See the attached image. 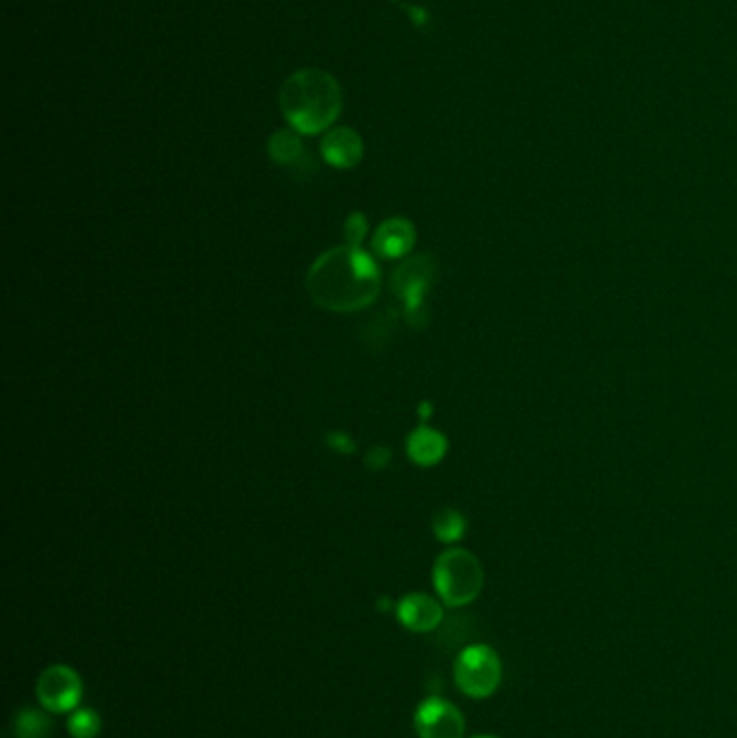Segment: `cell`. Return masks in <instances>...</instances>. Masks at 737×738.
Here are the masks:
<instances>
[{"label":"cell","instance_id":"1","mask_svg":"<svg viewBox=\"0 0 737 738\" xmlns=\"http://www.w3.org/2000/svg\"><path fill=\"white\" fill-rule=\"evenodd\" d=\"M378 289V266L360 246H338L309 268V296L329 311H360L376 298Z\"/></svg>","mask_w":737,"mask_h":738},{"label":"cell","instance_id":"2","mask_svg":"<svg viewBox=\"0 0 737 738\" xmlns=\"http://www.w3.org/2000/svg\"><path fill=\"white\" fill-rule=\"evenodd\" d=\"M342 107L344 98L340 82L318 67L295 71L279 89V109L299 134L316 136L329 132L342 113Z\"/></svg>","mask_w":737,"mask_h":738},{"label":"cell","instance_id":"3","mask_svg":"<svg viewBox=\"0 0 737 738\" xmlns=\"http://www.w3.org/2000/svg\"><path fill=\"white\" fill-rule=\"evenodd\" d=\"M432 583L448 607H465L483 592L485 570L474 553L465 549H450L437 558Z\"/></svg>","mask_w":737,"mask_h":738},{"label":"cell","instance_id":"4","mask_svg":"<svg viewBox=\"0 0 737 738\" xmlns=\"http://www.w3.org/2000/svg\"><path fill=\"white\" fill-rule=\"evenodd\" d=\"M457 686L474 700L492 697L502 682V661L492 646H468L454 661Z\"/></svg>","mask_w":737,"mask_h":738},{"label":"cell","instance_id":"5","mask_svg":"<svg viewBox=\"0 0 737 738\" xmlns=\"http://www.w3.org/2000/svg\"><path fill=\"white\" fill-rule=\"evenodd\" d=\"M435 279V260L430 255H416L400 264L392 277V289L405 300V318L416 324L427 318L425 296Z\"/></svg>","mask_w":737,"mask_h":738},{"label":"cell","instance_id":"6","mask_svg":"<svg viewBox=\"0 0 737 738\" xmlns=\"http://www.w3.org/2000/svg\"><path fill=\"white\" fill-rule=\"evenodd\" d=\"M37 700L51 713H69L82 700V681L67 665L46 668L37 679Z\"/></svg>","mask_w":737,"mask_h":738},{"label":"cell","instance_id":"7","mask_svg":"<svg viewBox=\"0 0 737 738\" xmlns=\"http://www.w3.org/2000/svg\"><path fill=\"white\" fill-rule=\"evenodd\" d=\"M414 726L420 738H463L465 737V717L448 700L432 695L425 700L416 715Z\"/></svg>","mask_w":737,"mask_h":738},{"label":"cell","instance_id":"8","mask_svg":"<svg viewBox=\"0 0 737 738\" xmlns=\"http://www.w3.org/2000/svg\"><path fill=\"white\" fill-rule=\"evenodd\" d=\"M322 158L336 169H353L364 158V141L353 128H333L322 139Z\"/></svg>","mask_w":737,"mask_h":738},{"label":"cell","instance_id":"9","mask_svg":"<svg viewBox=\"0 0 737 738\" xmlns=\"http://www.w3.org/2000/svg\"><path fill=\"white\" fill-rule=\"evenodd\" d=\"M396 616L400 625L409 628L411 632H430L443 620V609L441 605L429 596V594H407L398 607Z\"/></svg>","mask_w":737,"mask_h":738},{"label":"cell","instance_id":"10","mask_svg":"<svg viewBox=\"0 0 737 738\" xmlns=\"http://www.w3.org/2000/svg\"><path fill=\"white\" fill-rule=\"evenodd\" d=\"M416 244V229L405 219H389L376 229L372 238V249L381 257L396 260L407 255Z\"/></svg>","mask_w":737,"mask_h":738},{"label":"cell","instance_id":"11","mask_svg":"<svg viewBox=\"0 0 737 738\" xmlns=\"http://www.w3.org/2000/svg\"><path fill=\"white\" fill-rule=\"evenodd\" d=\"M448 450V441L441 432L432 430V428H418L416 432H411L409 443H407V452L409 458L420 464V466H432L437 464Z\"/></svg>","mask_w":737,"mask_h":738},{"label":"cell","instance_id":"12","mask_svg":"<svg viewBox=\"0 0 737 738\" xmlns=\"http://www.w3.org/2000/svg\"><path fill=\"white\" fill-rule=\"evenodd\" d=\"M271 158L282 167H297L306 158V150L297 130H277L268 141Z\"/></svg>","mask_w":737,"mask_h":738},{"label":"cell","instance_id":"13","mask_svg":"<svg viewBox=\"0 0 737 738\" xmlns=\"http://www.w3.org/2000/svg\"><path fill=\"white\" fill-rule=\"evenodd\" d=\"M13 738H51L53 737V722L46 713L37 708H20L13 715Z\"/></svg>","mask_w":737,"mask_h":738},{"label":"cell","instance_id":"14","mask_svg":"<svg viewBox=\"0 0 737 738\" xmlns=\"http://www.w3.org/2000/svg\"><path fill=\"white\" fill-rule=\"evenodd\" d=\"M432 531H435V536L441 542L450 544V542H457V540H461L465 536L468 522H465V518L459 511L446 508V510H441L435 516Z\"/></svg>","mask_w":737,"mask_h":738},{"label":"cell","instance_id":"15","mask_svg":"<svg viewBox=\"0 0 737 738\" xmlns=\"http://www.w3.org/2000/svg\"><path fill=\"white\" fill-rule=\"evenodd\" d=\"M67 733L74 738H96L102 733V719L91 708H78L69 715Z\"/></svg>","mask_w":737,"mask_h":738},{"label":"cell","instance_id":"16","mask_svg":"<svg viewBox=\"0 0 737 738\" xmlns=\"http://www.w3.org/2000/svg\"><path fill=\"white\" fill-rule=\"evenodd\" d=\"M344 233H346V242L351 246H360L362 240L366 238V219L362 214H351L346 219V225H344Z\"/></svg>","mask_w":737,"mask_h":738},{"label":"cell","instance_id":"17","mask_svg":"<svg viewBox=\"0 0 737 738\" xmlns=\"http://www.w3.org/2000/svg\"><path fill=\"white\" fill-rule=\"evenodd\" d=\"M389 460H392V452H389L387 448H381V445L372 448L369 455H366V462H369L370 469H376V471H378V469H385Z\"/></svg>","mask_w":737,"mask_h":738},{"label":"cell","instance_id":"18","mask_svg":"<svg viewBox=\"0 0 737 738\" xmlns=\"http://www.w3.org/2000/svg\"><path fill=\"white\" fill-rule=\"evenodd\" d=\"M327 443H329L336 452H340V454H351V452L355 450L353 439H351L349 434H344V432H336V434H331Z\"/></svg>","mask_w":737,"mask_h":738},{"label":"cell","instance_id":"19","mask_svg":"<svg viewBox=\"0 0 737 738\" xmlns=\"http://www.w3.org/2000/svg\"><path fill=\"white\" fill-rule=\"evenodd\" d=\"M472 738H497V737H490V735H481V737H472Z\"/></svg>","mask_w":737,"mask_h":738}]
</instances>
